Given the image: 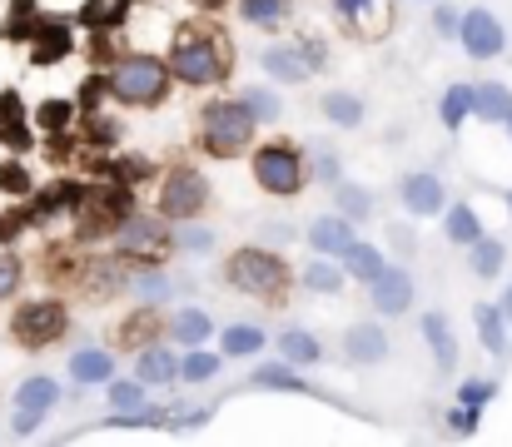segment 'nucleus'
<instances>
[{"mask_svg": "<svg viewBox=\"0 0 512 447\" xmlns=\"http://www.w3.org/2000/svg\"><path fill=\"white\" fill-rule=\"evenodd\" d=\"M229 75V45L219 35H199V30H179L170 50V80L189 90H209Z\"/></svg>", "mask_w": 512, "mask_h": 447, "instance_id": "obj_1", "label": "nucleus"}, {"mask_svg": "<svg viewBox=\"0 0 512 447\" xmlns=\"http://www.w3.org/2000/svg\"><path fill=\"white\" fill-rule=\"evenodd\" d=\"M110 95L130 110H155L170 95V65L155 60V55H125L110 70Z\"/></svg>", "mask_w": 512, "mask_h": 447, "instance_id": "obj_2", "label": "nucleus"}, {"mask_svg": "<svg viewBox=\"0 0 512 447\" xmlns=\"http://www.w3.org/2000/svg\"><path fill=\"white\" fill-rule=\"evenodd\" d=\"M224 274H229V284H234L239 294H249V298H274V303H279L284 289H289V264H284L279 254L259 249V244L239 249Z\"/></svg>", "mask_w": 512, "mask_h": 447, "instance_id": "obj_3", "label": "nucleus"}, {"mask_svg": "<svg viewBox=\"0 0 512 447\" xmlns=\"http://www.w3.org/2000/svg\"><path fill=\"white\" fill-rule=\"evenodd\" d=\"M204 135V149L209 154H219V159H234V154H244L249 140H254V115L239 105V100H214L209 110H204V125H199Z\"/></svg>", "mask_w": 512, "mask_h": 447, "instance_id": "obj_4", "label": "nucleus"}, {"mask_svg": "<svg viewBox=\"0 0 512 447\" xmlns=\"http://www.w3.org/2000/svg\"><path fill=\"white\" fill-rule=\"evenodd\" d=\"M254 179H259V189H264V194L289 199V194H299V189H304L309 164H304V154H299L294 145H264L259 154H254Z\"/></svg>", "mask_w": 512, "mask_h": 447, "instance_id": "obj_5", "label": "nucleus"}, {"mask_svg": "<svg viewBox=\"0 0 512 447\" xmlns=\"http://www.w3.org/2000/svg\"><path fill=\"white\" fill-rule=\"evenodd\" d=\"M65 328H70V313H65L60 298H35V303L15 308V318H10V333H15L25 348H50Z\"/></svg>", "mask_w": 512, "mask_h": 447, "instance_id": "obj_6", "label": "nucleus"}, {"mask_svg": "<svg viewBox=\"0 0 512 447\" xmlns=\"http://www.w3.org/2000/svg\"><path fill=\"white\" fill-rule=\"evenodd\" d=\"M209 204V179L199 169H170L165 184H160V214L165 219H194L199 209Z\"/></svg>", "mask_w": 512, "mask_h": 447, "instance_id": "obj_7", "label": "nucleus"}, {"mask_svg": "<svg viewBox=\"0 0 512 447\" xmlns=\"http://www.w3.org/2000/svg\"><path fill=\"white\" fill-rule=\"evenodd\" d=\"M458 40H463V50L473 55V60H493V55H503L508 50V30H503V20L493 15V10H463V20H458Z\"/></svg>", "mask_w": 512, "mask_h": 447, "instance_id": "obj_8", "label": "nucleus"}, {"mask_svg": "<svg viewBox=\"0 0 512 447\" xmlns=\"http://www.w3.org/2000/svg\"><path fill=\"white\" fill-rule=\"evenodd\" d=\"M165 249H170L165 219H145V214H130V219H120V254H125V259L165 264Z\"/></svg>", "mask_w": 512, "mask_h": 447, "instance_id": "obj_9", "label": "nucleus"}, {"mask_svg": "<svg viewBox=\"0 0 512 447\" xmlns=\"http://www.w3.org/2000/svg\"><path fill=\"white\" fill-rule=\"evenodd\" d=\"M368 303H373L383 318H398V313H408V308H413V279H408L403 269L383 264V269L368 279Z\"/></svg>", "mask_w": 512, "mask_h": 447, "instance_id": "obj_10", "label": "nucleus"}, {"mask_svg": "<svg viewBox=\"0 0 512 447\" xmlns=\"http://www.w3.org/2000/svg\"><path fill=\"white\" fill-rule=\"evenodd\" d=\"M398 199H403V209H408L413 219H433V214H443V204H448L438 174H403Z\"/></svg>", "mask_w": 512, "mask_h": 447, "instance_id": "obj_11", "label": "nucleus"}, {"mask_svg": "<svg viewBox=\"0 0 512 447\" xmlns=\"http://www.w3.org/2000/svg\"><path fill=\"white\" fill-rule=\"evenodd\" d=\"M334 10H339V20L353 35H368V40L393 25V5L388 0H334Z\"/></svg>", "mask_w": 512, "mask_h": 447, "instance_id": "obj_12", "label": "nucleus"}, {"mask_svg": "<svg viewBox=\"0 0 512 447\" xmlns=\"http://www.w3.org/2000/svg\"><path fill=\"white\" fill-rule=\"evenodd\" d=\"M343 358L358 363V368L383 363V358H388V333H383V323H353V328L343 333Z\"/></svg>", "mask_w": 512, "mask_h": 447, "instance_id": "obj_13", "label": "nucleus"}, {"mask_svg": "<svg viewBox=\"0 0 512 447\" xmlns=\"http://www.w3.org/2000/svg\"><path fill=\"white\" fill-rule=\"evenodd\" d=\"M423 338H428V348H433L438 373H458V343H453V328H448L443 313H423Z\"/></svg>", "mask_w": 512, "mask_h": 447, "instance_id": "obj_14", "label": "nucleus"}, {"mask_svg": "<svg viewBox=\"0 0 512 447\" xmlns=\"http://www.w3.org/2000/svg\"><path fill=\"white\" fill-rule=\"evenodd\" d=\"M249 388H264V393H309V398H324L319 388H309L304 378H294L289 363H259L249 373Z\"/></svg>", "mask_w": 512, "mask_h": 447, "instance_id": "obj_15", "label": "nucleus"}, {"mask_svg": "<svg viewBox=\"0 0 512 447\" xmlns=\"http://www.w3.org/2000/svg\"><path fill=\"white\" fill-rule=\"evenodd\" d=\"M135 378H140L145 388L179 383V358H174L170 348H140V358H135Z\"/></svg>", "mask_w": 512, "mask_h": 447, "instance_id": "obj_16", "label": "nucleus"}, {"mask_svg": "<svg viewBox=\"0 0 512 447\" xmlns=\"http://www.w3.org/2000/svg\"><path fill=\"white\" fill-rule=\"evenodd\" d=\"M259 65H264V75H274L279 85H304V80H309V70H304V60H299L294 45H269Z\"/></svg>", "mask_w": 512, "mask_h": 447, "instance_id": "obj_17", "label": "nucleus"}, {"mask_svg": "<svg viewBox=\"0 0 512 447\" xmlns=\"http://www.w3.org/2000/svg\"><path fill=\"white\" fill-rule=\"evenodd\" d=\"M70 378H75V383H85V388L110 383V378H115V358H110L105 348H80V353L70 358Z\"/></svg>", "mask_w": 512, "mask_h": 447, "instance_id": "obj_18", "label": "nucleus"}, {"mask_svg": "<svg viewBox=\"0 0 512 447\" xmlns=\"http://www.w3.org/2000/svg\"><path fill=\"white\" fill-rule=\"evenodd\" d=\"M353 239V219H343V214H329V219H314L309 224V249H319V254H339L343 244Z\"/></svg>", "mask_w": 512, "mask_h": 447, "instance_id": "obj_19", "label": "nucleus"}, {"mask_svg": "<svg viewBox=\"0 0 512 447\" xmlns=\"http://www.w3.org/2000/svg\"><path fill=\"white\" fill-rule=\"evenodd\" d=\"M503 259H508V244H503V239L478 234V239L468 244V269H473L478 279H498V274H503Z\"/></svg>", "mask_w": 512, "mask_h": 447, "instance_id": "obj_20", "label": "nucleus"}, {"mask_svg": "<svg viewBox=\"0 0 512 447\" xmlns=\"http://www.w3.org/2000/svg\"><path fill=\"white\" fill-rule=\"evenodd\" d=\"M473 115L478 120H488V125H503L512 115V90L508 85H473Z\"/></svg>", "mask_w": 512, "mask_h": 447, "instance_id": "obj_21", "label": "nucleus"}, {"mask_svg": "<svg viewBox=\"0 0 512 447\" xmlns=\"http://www.w3.org/2000/svg\"><path fill=\"white\" fill-rule=\"evenodd\" d=\"M334 259H343V274H353V279H363V284L383 269V249H373V244H363V239H348Z\"/></svg>", "mask_w": 512, "mask_h": 447, "instance_id": "obj_22", "label": "nucleus"}, {"mask_svg": "<svg viewBox=\"0 0 512 447\" xmlns=\"http://www.w3.org/2000/svg\"><path fill=\"white\" fill-rule=\"evenodd\" d=\"M60 403V383L55 378H25L20 388H15V408H35V413H50Z\"/></svg>", "mask_w": 512, "mask_h": 447, "instance_id": "obj_23", "label": "nucleus"}, {"mask_svg": "<svg viewBox=\"0 0 512 447\" xmlns=\"http://www.w3.org/2000/svg\"><path fill=\"white\" fill-rule=\"evenodd\" d=\"M468 115H473V85H448V95H443V105H438L443 130H448V135H458Z\"/></svg>", "mask_w": 512, "mask_h": 447, "instance_id": "obj_24", "label": "nucleus"}, {"mask_svg": "<svg viewBox=\"0 0 512 447\" xmlns=\"http://www.w3.org/2000/svg\"><path fill=\"white\" fill-rule=\"evenodd\" d=\"M174 338H179L184 348H199L204 338H214L209 313H204V308H179V313H174Z\"/></svg>", "mask_w": 512, "mask_h": 447, "instance_id": "obj_25", "label": "nucleus"}, {"mask_svg": "<svg viewBox=\"0 0 512 447\" xmlns=\"http://www.w3.org/2000/svg\"><path fill=\"white\" fill-rule=\"evenodd\" d=\"M219 343H224V358H249V353H264V328H254V323H229Z\"/></svg>", "mask_w": 512, "mask_h": 447, "instance_id": "obj_26", "label": "nucleus"}, {"mask_svg": "<svg viewBox=\"0 0 512 447\" xmlns=\"http://www.w3.org/2000/svg\"><path fill=\"white\" fill-rule=\"evenodd\" d=\"M473 323H478V338H483L488 353H503V348H508V333H503V313H498V303H478V308H473Z\"/></svg>", "mask_w": 512, "mask_h": 447, "instance_id": "obj_27", "label": "nucleus"}, {"mask_svg": "<svg viewBox=\"0 0 512 447\" xmlns=\"http://www.w3.org/2000/svg\"><path fill=\"white\" fill-rule=\"evenodd\" d=\"M239 15L259 30H279L289 20V0H239Z\"/></svg>", "mask_w": 512, "mask_h": 447, "instance_id": "obj_28", "label": "nucleus"}, {"mask_svg": "<svg viewBox=\"0 0 512 447\" xmlns=\"http://www.w3.org/2000/svg\"><path fill=\"white\" fill-rule=\"evenodd\" d=\"M443 229H448V239H453V244H473V239L483 234V219H478V209H473V204H453V209H448V219H443Z\"/></svg>", "mask_w": 512, "mask_h": 447, "instance_id": "obj_29", "label": "nucleus"}, {"mask_svg": "<svg viewBox=\"0 0 512 447\" xmlns=\"http://www.w3.org/2000/svg\"><path fill=\"white\" fill-rule=\"evenodd\" d=\"M324 115L343 125V130H353V125H363V100L358 95H348V90H329L324 95Z\"/></svg>", "mask_w": 512, "mask_h": 447, "instance_id": "obj_30", "label": "nucleus"}, {"mask_svg": "<svg viewBox=\"0 0 512 447\" xmlns=\"http://www.w3.org/2000/svg\"><path fill=\"white\" fill-rule=\"evenodd\" d=\"M279 353L289 358V363H319V338L314 333H304V328H289V333H279Z\"/></svg>", "mask_w": 512, "mask_h": 447, "instance_id": "obj_31", "label": "nucleus"}, {"mask_svg": "<svg viewBox=\"0 0 512 447\" xmlns=\"http://www.w3.org/2000/svg\"><path fill=\"white\" fill-rule=\"evenodd\" d=\"M334 199H339V214L343 219H353V224L373 214V194H368V189H358V184H348V179L334 184Z\"/></svg>", "mask_w": 512, "mask_h": 447, "instance_id": "obj_32", "label": "nucleus"}, {"mask_svg": "<svg viewBox=\"0 0 512 447\" xmlns=\"http://www.w3.org/2000/svg\"><path fill=\"white\" fill-rule=\"evenodd\" d=\"M239 105L254 115V125H274V120H279V95H274V90H264V85L244 90V95H239Z\"/></svg>", "mask_w": 512, "mask_h": 447, "instance_id": "obj_33", "label": "nucleus"}, {"mask_svg": "<svg viewBox=\"0 0 512 447\" xmlns=\"http://www.w3.org/2000/svg\"><path fill=\"white\" fill-rule=\"evenodd\" d=\"M214 373H219V353H199V348H189L184 363H179V378H184V383H209Z\"/></svg>", "mask_w": 512, "mask_h": 447, "instance_id": "obj_34", "label": "nucleus"}, {"mask_svg": "<svg viewBox=\"0 0 512 447\" xmlns=\"http://www.w3.org/2000/svg\"><path fill=\"white\" fill-rule=\"evenodd\" d=\"M304 289H314V294H343V269H334L329 259L309 264L304 269Z\"/></svg>", "mask_w": 512, "mask_h": 447, "instance_id": "obj_35", "label": "nucleus"}, {"mask_svg": "<svg viewBox=\"0 0 512 447\" xmlns=\"http://www.w3.org/2000/svg\"><path fill=\"white\" fill-rule=\"evenodd\" d=\"M105 398H110V408L130 413V408H140V403H145V383H140V378H120V383H110V388H105Z\"/></svg>", "mask_w": 512, "mask_h": 447, "instance_id": "obj_36", "label": "nucleus"}, {"mask_svg": "<svg viewBox=\"0 0 512 447\" xmlns=\"http://www.w3.org/2000/svg\"><path fill=\"white\" fill-rule=\"evenodd\" d=\"M125 10H130V0H90V5H85V20H90V25H120Z\"/></svg>", "mask_w": 512, "mask_h": 447, "instance_id": "obj_37", "label": "nucleus"}, {"mask_svg": "<svg viewBox=\"0 0 512 447\" xmlns=\"http://www.w3.org/2000/svg\"><path fill=\"white\" fill-rule=\"evenodd\" d=\"M294 50H299V60H304V70H309V75H319V70H329V50H324V40H314V35H304V40H299Z\"/></svg>", "mask_w": 512, "mask_h": 447, "instance_id": "obj_38", "label": "nucleus"}, {"mask_svg": "<svg viewBox=\"0 0 512 447\" xmlns=\"http://www.w3.org/2000/svg\"><path fill=\"white\" fill-rule=\"evenodd\" d=\"M493 398H498V383H488V378H463V388H458V403H473V408H483Z\"/></svg>", "mask_w": 512, "mask_h": 447, "instance_id": "obj_39", "label": "nucleus"}, {"mask_svg": "<svg viewBox=\"0 0 512 447\" xmlns=\"http://www.w3.org/2000/svg\"><path fill=\"white\" fill-rule=\"evenodd\" d=\"M478 418H483V408H473V403H458V408L448 413V428L468 438V433H478Z\"/></svg>", "mask_w": 512, "mask_h": 447, "instance_id": "obj_40", "label": "nucleus"}, {"mask_svg": "<svg viewBox=\"0 0 512 447\" xmlns=\"http://www.w3.org/2000/svg\"><path fill=\"white\" fill-rule=\"evenodd\" d=\"M120 333H125V343H130V348H140V343L155 333V313H135V318H130Z\"/></svg>", "mask_w": 512, "mask_h": 447, "instance_id": "obj_41", "label": "nucleus"}, {"mask_svg": "<svg viewBox=\"0 0 512 447\" xmlns=\"http://www.w3.org/2000/svg\"><path fill=\"white\" fill-rule=\"evenodd\" d=\"M40 125H45V130L70 125V100H50V105H40Z\"/></svg>", "mask_w": 512, "mask_h": 447, "instance_id": "obj_42", "label": "nucleus"}, {"mask_svg": "<svg viewBox=\"0 0 512 447\" xmlns=\"http://www.w3.org/2000/svg\"><path fill=\"white\" fill-rule=\"evenodd\" d=\"M179 244H184L189 254H204V249H214V234H209V229H194V224H184Z\"/></svg>", "mask_w": 512, "mask_h": 447, "instance_id": "obj_43", "label": "nucleus"}, {"mask_svg": "<svg viewBox=\"0 0 512 447\" xmlns=\"http://www.w3.org/2000/svg\"><path fill=\"white\" fill-rule=\"evenodd\" d=\"M458 20H463V15H458L453 5H438V15H433V30H438V35H458Z\"/></svg>", "mask_w": 512, "mask_h": 447, "instance_id": "obj_44", "label": "nucleus"}, {"mask_svg": "<svg viewBox=\"0 0 512 447\" xmlns=\"http://www.w3.org/2000/svg\"><path fill=\"white\" fill-rule=\"evenodd\" d=\"M15 284H20V264L15 259H0V298L15 294Z\"/></svg>", "mask_w": 512, "mask_h": 447, "instance_id": "obj_45", "label": "nucleus"}, {"mask_svg": "<svg viewBox=\"0 0 512 447\" xmlns=\"http://www.w3.org/2000/svg\"><path fill=\"white\" fill-rule=\"evenodd\" d=\"M40 418H45V413H35V408H20V413H15V433H20V438H30V433L40 428Z\"/></svg>", "mask_w": 512, "mask_h": 447, "instance_id": "obj_46", "label": "nucleus"}, {"mask_svg": "<svg viewBox=\"0 0 512 447\" xmlns=\"http://www.w3.org/2000/svg\"><path fill=\"white\" fill-rule=\"evenodd\" d=\"M0 189H10V194H20V189H30V179L10 164V169H0Z\"/></svg>", "mask_w": 512, "mask_h": 447, "instance_id": "obj_47", "label": "nucleus"}, {"mask_svg": "<svg viewBox=\"0 0 512 447\" xmlns=\"http://www.w3.org/2000/svg\"><path fill=\"white\" fill-rule=\"evenodd\" d=\"M319 174H324V179H329V184H339L343 174H339V159H334V154H329V149H324V154H319Z\"/></svg>", "mask_w": 512, "mask_h": 447, "instance_id": "obj_48", "label": "nucleus"}, {"mask_svg": "<svg viewBox=\"0 0 512 447\" xmlns=\"http://www.w3.org/2000/svg\"><path fill=\"white\" fill-rule=\"evenodd\" d=\"M498 313H503V323H512V284L503 289V303H498Z\"/></svg>", "mask_w": 512, "mask_h": 447, "instance_id": "obj_49", "label": "nucleus"}, {"mask_svg": "<svg viewBox=\"0 0 512 447\" xmlns=\"http://www.w3.org/2000/svg\"><path fill=\"white\" fill-rule=\"evenodd\" d=\"M508 209H512V189H508Z\"/></svg>", "mask_w": 512, "mask_h": 447, "instance_id": "obj_50", "label": "nucleus"}, {"mask_svg": "<svg viewBox=\"0 0 512 447\" xmlns=\"http://www.w3.org/2000/svg\"><path fill=\"white\" fill-rule=\"evenodd\" d=\"M508 135H512V115H508Z\"/></svg>", "mask_w": 512, "mask_h": 447, "instance_id": "obj_51", "label": "nucleus"}]
</instances>
